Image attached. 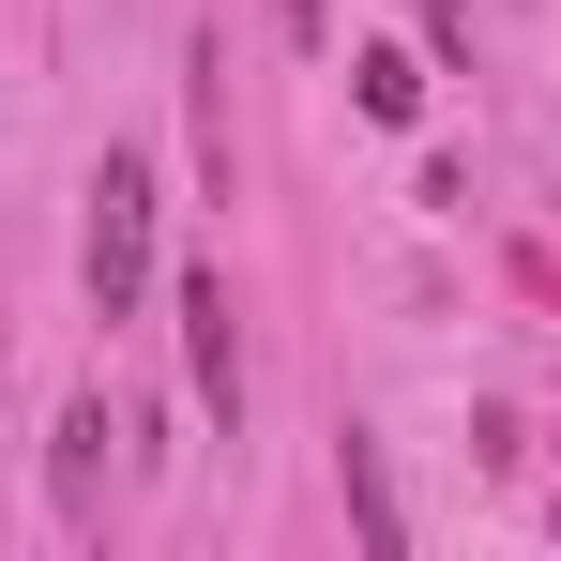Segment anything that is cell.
I'll list each match as a JSON object with an SVG mask.
<instances>
[{"label":"cell","mask_w":561,"mask_h":561,"mask_svg":"<svg viewBox=\"0 0 561 561\" xmlns=\"http://www.w3.org/2000/svg\"><path fill=\"white\" fill-rule=\"evenodd\" d=\"M77 274H92V319H137V288H152V152H106L92 168V243H77Z\"/></svg>","instance_id":"obj_1"},{"label":"cell","mask_w":561,"mask_h":561,"mask_svg":"<svg viewBox=\"0 0 561 561\" xmlns=\"http://www.w3.org/2000/svg\"><path fill=\"white\" fill-rule=\"evenodd\" d=\"M183 365H197V394L243 425V319H228V274H183Z\"/></svg>","instance_id":"obj_2"},{"label":"cell","mask_w":561,"mask_h":561,"mask_svg":"<svg viewBox=\"0 0 561 561\" xmlns=\"http://www.w3.org/2000/svg\"><path fill=\"white\" fill-rule=\"evenodd\" d=\"M46 470H61V516L92 531V516H106V394H77V410H61V456H46Z\"/></svg>","instance_id":"obj_3"},{"label":"cell","mask_w":561,"mask_h":561,"mask_svg":"<svg viewBox=\"0 0 561 561\" xmlns=\"http://www.w3.org/2000/svg\"><path fill=\"white\" fill-rule=\"evenodd\" d=\"M350 77H365V122H410V106H425V77H410V61H394V46H365V61H350Z\"/></svg>","instance_id":"obj_4"},{"label":"cell","mask_w":561,"mask_h":561,"mask_svg":"<svg viewBox=\"0 0 561 561\" xmlns=\"http://www.w3.org/2000/svg\"><path fill=\"white\" fill-rule=\"evenodd\" d=\"M350 516H365V547H394V531H410V516H394V485H379V456H365V440H350Z\"/></svg>","instance_id":"obj_5"}]
</instances>
